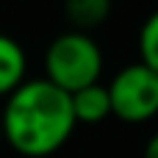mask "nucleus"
<instances>
[{
  "mask_svg": "<svg viewBox=\"0 0 158 158\" xmlns=\"http://www.w3.org/2000/svg\"><path fill=\"white\" fill-rule=\"evenodd\" d=\"M3 139L22 158H47L58 153L75 133L69 94L47 78H28L17 86L0 111Z\"/></svg>",
  "mask_w": 158,
  "mask_h": 158,
  "instance_id": "obj_1",
  "label": "nucleus"
},
{
  "mask_svg": "<svg viewBox=\"0 0 158 158\" xmlns=\"http://www.w3.org/2000/svg\"><path fill=\"white\" fill-rule=\"evenodd\" d=\"M103 67L106 58L92 33L64 31L44 50V78L67 94L100 83Z\"/></svg>",
  "mask_w": 158,
  "mask_h": 158,
  "instance_id": "obj_2",
  "label": "nucleus"
},
{
  "mask_svg": "<svg viewBox=\"0 0 158 158\" xmlns=\"http://www.w3.org/2000/svg\"><path fill=\"white\" fill-rule=\"evenodd\" d=\"M114 0H64V17L69 22V31L89 33L100 28L111 17Z\"/></svg>",
  "mask_w": 158,
  "mask_h": 158,
  "instance_id": "obj_6",
  "label": "nucleus"
},
{
  "mask_svg": "<svg viewBox=\"0 0 158 158\" xmlns=\"http://www.w3.org/2000/svg\"><path fill=\"white\" fill-rule=\"evenodd\" d=\"M25 81H28V56L22 44L14 36L0 33V97L6 100Z\"/></svg>",
  "mask_w": 158,
  "mask_h": 158,
  "instance_id": "obj_4",
  "label": "nucleus"
},
{
  "mask_svg": "<svg viewBox=\"0 0 158 158\" xmlns=\"http://www.w3.org/2000/svg\"><path fill=\"white\" fill-rule=\"evenodd\" d=\"M139 61L158 75V8L147 14L139 28Z\"/></svg>",
  "mask_w": 158,
  "mask_h": 158,
  "instance_id": "obj_7",
  "label": "nucleus"
},
{
  "mask_svg": "<svg viewBox=\"0 0 158 158\" xmlns=\"http://www.w3.org/2000/svg\"><path fill=\"white\" fill-rule=\"evenodd\" d=\"M108 86L111 117L128 125H142L158 117V75L142 61L122 67Z\"/></svg>",
  "mask_w": 158,
  "mask_h": 158,
  "instance_id": "obj_3",
  "label": "nucleus"
},
{
  "mask_svg": "<svg viewBox=\"0 0 158 158\" xmlns=\"http://www.w3.org/2000/svg\"><path fill=\"white\" fill-rule=\"evenodd\" d=\"M69 103L78 125H97L111 117V97H108V86L103 83H92L86 89L72 92Z\"/></svg>",
  "mask_w": 158,
  "mask_h": 158,
  "instance_id": "obj_5",
  "label": "nucleus"
},
{
  "mask_svg": "<svg viewBox=\"0 0 158 158\" xmlns=\"http://www.w3.org/2000/svg\"><path fill=\"white\" fill-rule=\"evenodd\" d=\"M0 142H3V125H0Z\"/></svg>",
  "mask_w": 158,
  "mask_h": 158,
  "instance_id": "obj_9",
  "label": "nucleus"
},
{
  "mask_svg": "<svg viewBox=\"0 0 158 158\" xmlns=\"http://www.w3.org/2000/svg\"><path fill=\"white\" fill-rule=\"evenodd\" d=\"M144 158H158V131L147 139V144H144Z\"/></svg>",
  "mask_w": 158,
  "mask_h": 158,
  "instance_id": "obj_8",
  "label": "nucleus"
}]
</instances>
